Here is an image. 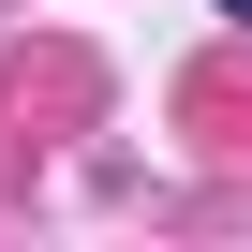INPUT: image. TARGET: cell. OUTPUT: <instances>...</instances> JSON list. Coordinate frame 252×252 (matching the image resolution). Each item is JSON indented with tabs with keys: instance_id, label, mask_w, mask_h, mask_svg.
I'll return each instance as SVG.
<instances>
[{
	"instance_id": "6da1fadb",
	"label": "cell",
	"mask_w": 252,
	"mask_h": 252,
	"mask_svg": "<svg viewBox=\"0 0 252 252\" xmlns=\"http://www.w3.org/2000/svg\"><path fill=\"white\" fill-rule=\"evenodd\" d=\"M222 15H252V0H222Z\"/></svg>"
}]
</instances>
